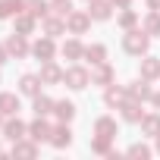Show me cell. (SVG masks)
Returning <instances> with one entry per match:
<instances>
[{"label":"cell","instance_id":"obj_1","mask_svg":"<svg viewBox=\"0 0 160 160\" xmlns=\"http://www.w3.org/2000/svg\"><path fill=\"white\" fill-rule=\"evenodd\" d=\"M148 47H151V35H148L141 25H135V28H129V32L122 35V50H126V53H132V57H144Z\"/></svg>","mask_w":160,"mask_h":160},{"label":"cell","instance_id":"obj_32","mask_svg":"<svg viewBox=\"0 0 160 160\" xmlns=\"http://www.w3.org/2000/svg\"><path fill=\"white\" fill-rule=\"evenodd\" d=\"M50 13H57V16H69L72 13V0H50Z\"/></svg>","mask_w":160,"mask_h":160},{"label":"cell","instance_id":"obj_8","mask_svg":"<svg viewBox=\"0 0 160 160\" xmlns=\"http://www.w3.org/2000/svg\"><path fill=\"white\" fill-rule=\"evenodd\" d=\"M119 116H122V122H141V119H144L141 101H135V98H126V101L119 104Z\"/></svg>","mask_w":160,"mask_h":160},{"label":"cell","instance_id":"obj_28","mask_svg":"<svg viewBox=\"0 0 160 160\" xmlns=\"http://www.w3.org/2000/svg\"><path fill=\"white\" fill-rule=\"evenodd\" d=\"M138 72H141L144 78H160V60L144 53V60H141V69H138Z\"/></svg>","mask_w":160,"mask_h":160},{"label":"cell","instance_id":"obj_19","mask_svg":"<svg viewBox=\"0 0 160 160\" xmlns=\"http://www.w3.org/2000/svg\"><path fill=\"white\" fill-rule=\"evenodd\" d=\"M116 119L113 116H98L94 119V135H104V138H116Z\"/></svg>","mask_w":160,"mask_h":160},{"label":"cell","instance_id":"obj_40","mask_svg":"<svg viewBox=\"0 0 160 160\" xmlns=\"http://www.w3.org/2000/svg\"><path fill=\"white\" fill-rule=\"evenodd\" d=\"M85 3H88V0H85Z\"/></svg>","mask_w":160,"mask_h":160},{"label":"cell","instance_id":"obj_20","mask_svg":"<svg viewBox=\"0 0 160 160\" xmlns=\"http://www.w3.org/2000/svg\"><path fill=\"white\" fill-rule=\"evenodd\" d=\"M38 154V141L35 138H19V141H13V157H35Z\"/></svg>","mask_w":160,"mask_h":160},{"label":"cell","instance_id":"obj_15","mask_svg":"<svg viewBox=\"0 0 160 160\" xmlns=\"http://www.w3.org/2000/svg\"><path fill=\"white\" fill-rule=\"evenodd\" d=\"M50 129H53V126L47 122V116H35V122H28V138H35V141L41 144V141L50 138Z\"/></svg>","mask_w":160,"mask_h":160},{"label":"cell","instance_id":"obj_3","mask_svg":"<svg viewBox=\"0 0 160 160\" xmlns=\"http://www.w3.org/2000/svg\"><path fill=\"white\" fill-rule=\"evenodd\" d=\"M91 16H88V10H72L69 16H66V28H69V35H85L88 28H91Z\"/></svg>","mask_w":160,"mask_h":160},{"label":"cell","instance_id":"obj_12","mask_svg":"<svg viewBox=\"0 0 160 160\" xmlns=\"http://www.w3.org/2000/svg\"><path fill=\"white\" fill-rule=\"evenodd\" d=\"M41 75L38 72H25L22 78H19V94H25V98H38L41 94Z\"/></svg>","mask_w":160,"mask_h":160},{"label":"cell","instance_id":"obj_21","mask_svg":"<svg viewBox=\"0 0 160 160\" xmlns=\"http://www.w3.org/2000/svg\"><path fill=\"white\" fill-rule=\"evenodd\" d=\"M63 57L66 60H85V44L78 41V38H69V41H63Z\"/></svg>","mask_w":160,"mask_h":160},{"label":"cell","instance_id":"obj_4","mask_svg":"<svg viewBox=\"0 0 160 160\" xmlns=\"http://www.w3.org/2000/svg\"><path fill=\"white\" fill-rule=\"evenodd\" d=\"M7 50H10V57H16V60H25L28 53H32V44H28V35H19V32H13L7 41Z\"/></svg>","mask_w":160,"mask_h":160},{"label":"cell","instance_id":"obj_37","mask_svg":"<svg viewBox=\"0 0 160 160\" xmlns=\"http://www.w3.org/2000/svg\"><path fill=\"white\" fill-rule=\"evenodd\" d=\"M148 10H160V0H148Z\"/></svg>","mask_w":160,"mask_h":160},{"label":"cell","instance_id":"obj_5","mask_svg":"<svg viewBox=\"0 0 160 160\" xmlns=\"http://www.w3.org/2000/svg\"><path fill=\"white\" fill-rule=\"evenodd\" d=\"M32 57H38V63H47V60H53V57H57V41H53L50 35L38 38V41L32 44Z\"/></svg>","mask_w":160,"mask_h":160},{"label":"cell","instance_id":"obj_13","mask_svg":"<svg viewBox=\"0 0 160 160\" xmlns=\"http://www.w3.org/2000/svg\"><path fill=\"white\" fill-rule=\"evenodd\" d=\"M35 28H38V16H32L28 10H22V13L13 16V32H19V35H32Z\"/></svg>","mask_w":160,"mask_h":160},{"label":"cell","instance_id":"obj_38","mask_svg":"<svg viewBox=\"0 0 160 160\" xmlns=\"http://www.w3.org/2000/svg\"><path fill=\"white\" fill-rule=\"evenodd\" d=\"M0 129H3V113H0Z\"/></svg>","mask_w":160,"mask_h":160},{"label":"cell","instance_id":"obj_14","mask_svg":"<svg viewBox=\"0 0 160 160\" xmlns=\"http://www.w3.org/2000/svg\"><path fill=\"white\" fill-rule=\"evenodd\" d=\"M88 16L94 22H107L113 16V3L110 0H88Z\"/></svg>","mask_w":160,"mask_h":160},{"label":"cell","instance_id":"obj_2","mask_svg":"<svg viewBox=\"0 0 160 160\" xmlns=\"http://www.w3.org/2000/svg\"><path fill=\"white\" fill-rule=\"evenodd\" d=\"M63 82H66V88H72V91H82V88H88V82H91V72H88L85 66H69V69L63 72Z\"/></svg>","mask_w":160,"mask_h":160},{"label":"cell","instance_id":"obj_35","mask_svg":"<svg viewBox=\"0 0 160 160\" xmlns=\"http://www.w3.org/2000/svg\"><path fill=\"white\" fill-rule=\"evenodd\" d=\"M7 60H10V50H7V44H0V66H3Z\"/></svg>","mask_w":160,"mask_h":160},{"label":"cell","instance_id":"obj_22","mask_svg":"<svg viewBox=\"0 0 160 160\" xmlns=\"http://www.w3.org/2000/svg\"><path fill=\"white\" fill-rule=\"evenodd\" d=\"M138 126H141V135L157 138V135H160V113H144V119H141Z\"/></svg>","mask_w":160,"mask_h":160},{"label":"cell","instance_id":"obj_33","mask_svg":"<svg viewBox=\"0 0 160 160\" xmlns=\"http://www.w3.org/2000/svg\"><path fill=\"white\" fill-rule=\"evenodd\" d=\"M126 154H129V157H151V148H148V144H141V141H135V144H129V148H126Z\"/></svg>","mask_w":160,"mask_h":160},{"label":"cell","instance_id":"obj_30","mask_svg":"<svg viewBox=\"0 0 160 160\" xmlns=\"http://www.w3.org/2000/svg\"><path fill=\"white\" fill-rule=\"evenodd\" d=\"M25 10H28L32 16H38V19H44V16L50 13V0H25Z\"/></svg>","mask_w":160,"mask_h":160},{"label":"cell","instance_id":"obj_16","mask_svg":"<svg viewBox=\"0 0 160 160\" xmlns=\"http://www.w3.org/2000/svg\"><path fill=\"white\" fill-rule=\"evenodd\" d=\"M63 72H66V69H60L53 60H47V63H41V72H38V75H41L44 85H60V82H63Z\"/></svg>","mask_w":160,"mask_h":160},{"label":"cell","instance_id":"obj_24","mask_svg":"<svg viewBox=\"0 0 160 160\" xmlns=\"http://www.w3.org/2000/svg\"><path fill=\"white\" fill-rule=\"evenodd\" d=\"M53 104H57V101H50L47 94L32 98V110H35V116H50V113H53Z\"/></svg>","mask_w":160,"mask_h":160},{"label":"cell","instance_id":"obj_9","mask_svg":"<svg viewBox=\"0 0 160 160\" xmlns=\"http://www.w3.org/2000/svg\"><path fill=\"white\" fill-rule=\"evenodd\" d=\"M57 151H63V148H69L72 144V129H69V122H57L53 129H50V138H47Z\"/></svg>","mask_w":160,"mask_h":160},{"label":"cell","instance_id":"obj_18","mask_svg":"<svg viewBox=\"0 0 160 160\" xmlns=\"http://www.w3.org/2000/svg\"><path fill=\"white\" fill-rule=\"evenodd\" d=\"M75 113H78V107H75L72 101H57V104H53V116H57L60 122H72Z\"/></svg>","mask_w":160,"mask_h":160},{"label":"cell","instance_id":"obj_11","mask_svg":"<svg viewBox=\"0 0 160 160\" xmlns=\"http://www.w3.org/2000/svg\"><path fill=\"white\" fill-rule=\"evenodd\" d=\"M41 28H44V35H50V38H60V35L69 32V28H66V19L57 16V13H47V16L41 19Z\"/></svg>","mask_w":160,"mask_h":160},{"label":"cell","instance_id":"obj_31","mask_svg":"<svg viewBox=\"0 0 160 160\" xmlns=\"http://www.w3.org/2000/svg\"><path fill=\"white\" fill-rule=\"evenodd\" d=\"M110 141H113V138H104V135H98V138H91V151H94V154H107V157H116V151L110 148Z\"/></svg>","mask_w":160,"mask_h":160},{"label":"cell","instance_id":"obj_29","mask_svg":"<svg viewBox=\"0 0 160 160\" xmlns=\"http://www.w3.org/2000/svg\"><path fill=\"white\" fill-rule=\"evenodd\" d=\"M141 28H144L151 38H157V35H160V10H151V13L141 19Z\"/></svg>","mask_w":160,"mask_h":160},{"label":"cell","instance_id":"obj_34","mask_svg":"<svg viewBox=\"0 0 160 160\" xmlns=\"http://www.w3.org/2000/svg\"><path fill=\"white\" fill-rule=\"evenodd\" d=\"M110 3H113L116 10H126V7H132V0H110Z\"/></svg>","mask_w":160,"mask_h":160},{"label":"cell","instance_id":"obj_6","mask_svg":"<svg viewBox=\"0 0 160 160\" xmlns=\"http://www.w3.org/2000/svg\"><path fill=\"white\" fill-rule=\"evenodd\" d=\"M126 94H129V98H135V101H141V104H144V101H151V94H154L151 78H144V75H141V78H135V82H129V85H126Z\"/></svg>","mask_w":160,"mask_h":160},{"label":"cell","instance_id":"obj_39","mask_svg":"<svg viewBox=\"0 0 160 160\" xmlns=\"http://www.w3.org/2000/svg\"><path fill=\"white\" fill-rule=\"evenodd\" d=\"M157 151H160V135H157Z\"/></svg>","mask_w":160,"mask_h":160},{"label":"cell","instance_id":"obj_17","mask_svg":"<svg viewBox=\"0 0 160 160\" xmlns=\"http://www.w3.org/2000/svg\"><path fill=\"white\" fill-rule=\"evenodd\" d=\"M19 110H22L19 94H13V91H0V113H3V116H19Z\"/></svg>","mask_w":160,"mask_h":160},{"label":"cell","instance_id":"obj_10","mask_svg":"<svg viewBox=\"0 0 160 160\" xmlns=\"http://www.w3.org/2000/svg\"><path fill=\"white\" fill-rule=\"evenodd\" d=\"M113 78H116V69L110 63H94L91 66V85H113Z\"/></svg>","mask_w":160,"mask_h":160},{"label":"cell","instance_id":"obj_23","mask_svg":"<svg viewBox=\"0 0 160 160\" xmlns=\"http://www.w3.org/2000/svg\"><path fill=\"white\" fill-rule=\"evenodd\" d=\"M126 98H129L126 88H116V85H107V88H104V104H107V107H116V110H119V104H122Z\"/></svg>","mask_w":160,"mask_h":160},{"label":"cell","instance_id":"obj_25","mask_svg":"<svg viewBox=\"0 0 160 160\" xmlns=\"http://www.w3.org/2000/svg\"><path fill=\"white\" fill-rule=\"evenodd\" d=\"M25 10V0H0V19H13Z\"/></svg>","mask_w":160,"mask_h":160},{"label":"cell","instance_id":"obj_7","mask_svg":"<svg viewBox=\"0 0 160 160\" xmlns=\"http://www.w3.org/2000/svg\"><path fill=\"white\" fill-rule=\"evenodd\" d=\"M0 132H3V138H10V141H19V138H25V135H28V126H25L19 116H7V119H3V129H0Z\"/></svg>","mask_w":160,"mask_h":160},{"label":"cell","instance_id":"obj_26","mask_svg":"<svg viewBox=\"0 0 160 160\" xmlns=\"http://www.w3.org/2000/svg\"><path fill=\"white\" fill-rule=\"evenodd\" d=\"M116 25H119L122 32H129V28H135V25H138V13H135L132 7H126V10H119V16H116Z\"/></svg>","mask_w":160,"mask_h":160},{"label":"cell","instance_id":"obj_27","mask_svg":"<svg viewBox=\"0 0 160 160\" xmlns=\"http://www.w3.org/2000/svg\"><path fill=\"white\" fill-rule=\"evenodd\" d=\"M85 60L94 66V63H107V44H88L85 47Z\"/></svg>","mask_w":160,"mask_h":160},{"label":"cell","instance_id":"obj_41","mask_svg":"<svg viewBox=\"0 0 160 160\" xmlns=\"http://www.w3.org/2000/svg\"><path fill=\"white\" fill-rule=\"evenodd\" d=\"M0 154H3V151H0Z\"/></svg>","mask_w":160,"mask_h":160},{"label":"cell","instance_id":"obj_36","mask_svg":"<svg viewBox=\"0 0 160 160\" xmlns=\"http://www.w3.org/2000/svg\"><path fill=\"white\" fill-rule=\"evenodd\" d=\"M151 104H154V107L160 110V91H154V94H151Z\"/></svg>","mask_w":160,"mask_h":160}]
</instances>
